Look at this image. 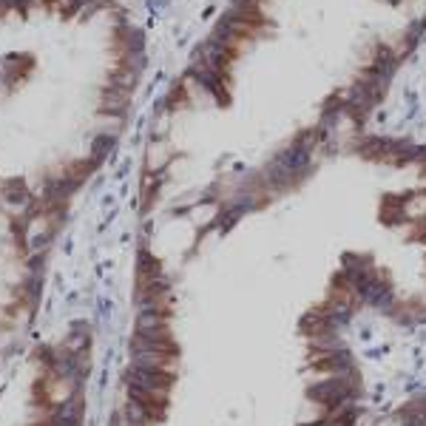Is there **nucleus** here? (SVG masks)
Segmentation results:
<instances>
[{
    "label": "nucleus",
    "mask_w": 426,
    "mask_h": 426,
    "mask_svg": "<svg viewBox=\"0 0 426 426\" xmlns=\"http://www.w3.org/2000/svg\"><path fill=\"white\" fill-rule=\"evenodd\" d=\"M128 383H131V387H140V390L168 395L170 387H174V375L159 372V369H145V367H131L128 369Z\"/></svg>",
    "instance_id": "obj_1"
},
{
    "label": "nucleus",
    "mask_w": 426,
    "mask_h": 426,
    "mask_svg": "<svg viewBox=\"0 0 426 426\" xmlns=\"http://www.w3.org/2000/svg\"><path fill=\"white\" fill-rule=\"evenodd\" d=\"M134 367L145 369H159V372H177V353H165V350H137L134 353Z\"/></svg>",
    "instance_id": "obj_2"
},
{
    "label": "nucleus",
    "mask_w": 426,
    "mask_h": 426,
    "mask_svg": "<svg viewBox=\"0 0 426 426\" xmlns=\"http://www.w3.org/2000/svg\"><path fill=\"white\" fill-rule=\"evenodd\" d=\"M165 327H170L168 313H159L151 307H142L137 321H134V332H154V330H165Z\"/></svg>",
    "instance_id": "obj_3"
},
{
    "label": "nucleus",
    "mask_w": 426,
    "mask_h": 426,
    "mask_svg": "<svg viewBox=\"0 0 426 426\" xmlns=\"http://www.w3.org/2000/svg\"><path fill=\"white\" fill-rule=\"evenodd\" d=\"M3 199H6V202H12V205H26L31 196H29V191H26V182H23V179H12V182H6V185H3Z\"/></svg>",
    "instance_id": "obj_4"
},
{
    "label": "nucleus",
    "mask_w": 426,
    "mask_h": 426,
    "mask_svg": "<svg viewBox=\"0 0 426 426\" xmlns=\"http://www.w3.org/2000/svg\"><path fill=\"white\" fill-rule=\"evenodd\" d=\"M111 137L108 134H100V137H94V142H91V159L94 162H100L103 156H105V151H111Z\"/></svg>",
    "instance_id": "obj_5"
}]
</instances>
